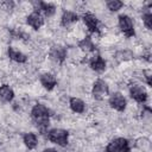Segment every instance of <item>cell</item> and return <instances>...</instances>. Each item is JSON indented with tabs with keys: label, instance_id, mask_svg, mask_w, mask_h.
I'll use <instances>...</instances> for the list:
<instances>
[{
	"label": "cell",
	"instance_id": "6da1fadb",
	"mask_svg": "<svg viewBox=\"0 0 152 152\" xmlns=\"http://www.w3.org/2000/svg\"><path fill=\"white\" fill-rule=\"evenodd\" d=\"M32 119L37 124L40 131H45L49 126V110L43 104H36L32 108Z\"/></svg>",
	"mask_w": 152,
	"mask_h": 152
},
{
	"label": "cell",
	"instance_id": "7a4b0ae2",
	"mask_svg": "<svg viewBox=\"0 0 152 152\" xmlns=\"http://www.w3.org/2000/svg\"><path fill=\"white\" fill-rule=\"evenodd\" d=\"M129 144L124 138L114 139L106 147V152H129Z\"/></svg>",
	"mask_w": 152,
	"mask_h": 152
},
{
	"label": "cell",
	"instance_id": "3957f363",
	"mask_svg": "<svg viewBox=\"0 0 152 152\" xmlns=\"http://www.w3.org/2000/svg\"><path fill=\"white\" fill-rule=\"evenodd\" d=\"M49 140L58 144L61 146H65L68 144V132L64 129H51L49 132Z\"/></svg>",
	"mask_w": 152,
	"mask_h": 152
},
{
	"label": "cell",
	"instance_id": "277c9868",
	"mask_svg": "<svg viewBox=\"0 0 152 152\" xmlns=\"http://www.w3.org/2000/svg\"><path fill=\"white\" fill-rule=\"evenodd\" d=\"M119 26L121 28V31L125 33L126 37H132L134 36V28H133V23L132 19L126 15V14H121L119 17Z\"/></svg>",
	"mask_w": 152,
	"mask_h": 152
},
{
	"label": "cell",
	"instance_id": "5b68a950",
	"mask_svg": "<svg viewBox=\"0 0 152 152\" xmlns=\"http://www.w3.org/2000/svg\"><path fill=\"white\" fill-rule=\"evenodd\" d=\"M93 95L96 100H103L108 95V87L102 80H97L93 87Z\"/></svg>",
	"mask_w": 152,
	"mask_h": 152
},
{
	"label": "cell",
	"instance_id": "8992f818",
	"mask_svg": "<svg viewBox=\"0 0 152 152\" xmlns=\"http://www.w3.org/2000/svg\"><path fill=\"white\" fill-rule=\"evenodd\" d=\"M131 97L133 100H135L137 102H139V103H144L147 100V93L141 86L134 84L131 88Z\"/></svg>",
	"mask_w": 152,
	"mask_h": 152
},
{
	"label": "cell",
	"instance_id": "52a82bcc",
	"mask_svg": "<svg viewBox=\"0 0 152 152\" xmlns=\"http://www.w3.org/2000/svg\"><path fill=\"white\" fill-rule=\"evenodd\" d=\"M109 104H110L114 109H116V110H119V112H122V110L126 108V100H125V97H124L120 93H115V94H113V95L110 96V99H109Z\"/></svg>",
	"mask_w": 152,
	"mask_h": 152
},
{
	"label": "cell",
	"instance_id": "ba28073f",
	"mask_svg": "<svg viewBox=\"0 0 152 152\" xmlns=\"http://www.w3.org/2000/svg\"><path fill=\"white\" fill-rule=\"evenodd\" d=\"M83 21L86 24V26L88 27V30L91 33H96L99 32V21L96 19V17L91 13H86L83 15Z\"/></svg>",
	"mask_w": 152,
	"mask_h": 152
},
{
	"label": "cell",
	"instance_id": "9c48e42d",
	"mask_svg": "<svg viewBox=\"0 0 152 152\" xmlns=\"http://www.w3.org/2000/svg\"><path fill=\"white\" fill-rule=\"evenodd\" d=\"M50 57H51L55 62L62 63V62L65 59V57H66V51H65V49L62 48V46H53V48L51 49Z\"/></svg>",
	"mask_w": 152,
	"mask_h": 152
},
{
	"label": "cell",
	"instance_id": "30bf717a",
	"mask_svg": "<svg viewBox=\"0 0 152 152\" xmlns=\"http://www.w3.org/2000/svg\"><path fill=\"white\" fill-rule=\"evenodd\" d=\"M27 24L30 26H32L33 28L38 30L43 24H44V19L43 17L39 14V12H33L27 17Z\"/></svg>",
	"mask_w": 152,
	"mask_h": 152
},
{
	"label": "cell",
	"instance_id": "8fae6325",
	"mask_svg": "<svg viewBox=\"0 0 152 152\" xmlns=\"http://www.w3.org/2000/svg\"><path fill=\"white\" fill-rule=\"evenodd\" d=\"M90 66L95 71H103L106 69V62L101 56L96 55L90 59Z\"/></svg>",
	"mask_w": 152,
	"mask_h": 152
},
{
	"label": "cell",
	"instance_id": "7c38bea8",
	"mask_svg": "<svg viewBox=\"0 0 152 152\" xmlns=\"http://www.w3.org/2000/svg\"><path fill=\"white\" fill-rule=\"evenodd\" d=\"M40 82H42L43 87L46 88L48 90H51V89L56 86V83H57L55 76L51 75V74H44V75H42V77H40Z\"/></svg>",
	"mask_w": 152,
	"mask_h": 152
},
{
	"label": "cell",
	"instance_id": "4fadbf2b",
	"mask_svg": "<svg viewBox=\"0 0 152 152\" xmlns=\"http://www.w3.org/2000/svg\"><path fill=\"white\" fill-rule=\"evenodd\" d=\"M77 19H78V17H77L76 13H74L71 11H66L62 15V25L63 26H70L71 24L76 23Z\"/></svg>",
	"mask_w": 152,
	"mask_h": 152
},
{
	"label": "cell",
	"instance_id": "5bb4252c",
	"mask_svg": "<svg viewBox=\"0 0 152 152\" xmlns=\"http://www.w3.org/2000/svg\"><path fill=\"white\" fill-rule=\"evenodd\" d=\"M13 90L7 86V84H4L0 87V99L5 102H10L13 100Z\"/></svg>",
	"mask_w": 152,
	"mask_h": 152
},
{
	"label": "cell",
	"instance_id": "9a60e30c",
	"mask_svg": "<svg viewBox=\"0 0 152 152\" xmlns=\"http://www.w3.org/2000/svg\"><path fill=\"white\" fill-rule=\"evenodd\" d=\"M8 56H10L11 59H13V61H15V62H18V63H24V62H26V56H25L23 52L18 51V50H15V49H13V48H8Z\"/></svg>",
	"mask_w": 152,
	"mask_h": 152
},
{
	"label": "cell",
	"instance_id": "2e32d148",
	"mask_svg": "<svg viewBox=\"0 0 152 152\" xmlns=\"http://www.w3.org/2000/svg\"><path fill=\"white\" fill-rule=\"evenodd\" d=\"M70 107L75 113H83L84 110V102L77 97L70 99Z\"/></svg>",
	"mask_w": 152,
	"mask_h": 152
},
{
	"label": "cell",
	"instance_id": "e0dca14e",
	"mask_svg": "<svg viewBox=\"0 0 152 152\" xmlns=\"http://www.w3.org/2000/svg\"><path fill=\"white\" fill-rule=\"evenodd\" d=\"M38 8L42 10L44 12V14L48 17H51L56 11L55 6L52 4H48V2H38Z\"/></svg>",
	"mask_w": 152,
	"mask_h": 152
},
{
	"label": "cell",
	"instance_id": "ac0fdd59",
	"mask_svg": "<svg viewBox=\"0 0 152 152\" xmlns=\"http://www.w3.org/2000/svg\"><path fill=\"white\" fill-rule=\"evenodd\" d=\"M24 142L28 148H34L37 146V137L33 133H26L24 135Z\"/></svg>",
	"mask_w": 152,
	"mask_h": 152
},
{
	"label": "cell",
	"instance_id": "d6986e66",
	"mask_svg": "<svg viewBox=\"0 0 152 152\" xmlns=\"http://www.w3.org/2000/svg\"><path fill=\"white\" fill-rule=\"evenodd\" d=\"M78 45H80V48H81L82 50H84V51H93V50L95 49V45H94L93 40L90 39V37H86L84 39H82Z\"/></svg>",
	"mask_w": 152,
	"mask_h": 152
},
{
	"label": "cell",
	"instance_id": "ffe728a7",
	"mask_svg": "<svg viewBox=\"0 0 152 152\" xmlns=\"http://www.w3.org/2000/svg\"><path fill=\"white\" fill-rule=\"evenodd\" d=\"M142 21H144L145 26H146L148 30L152 28V14H151L150 11H147V12L144 13V15H142Z\"/></svg>",
	"mask_w": 152,
	"mask_h": 152
},
{
	"label": "cell",
	"instance_id": "44dd1931",
	"mask_svg": "<svg viewBox=\"0 0 152 152\" xmlns=\"http://www.w3.org/2000/svg\"><path fill=\"white\" fill-rule=\"evenodd\" d=\"M122 2L121 1H118V0H112V1H108L107 2V7L110 10V11H118L122 7Z\"/></svg>",
	"mask_w": 152,
	"mask_h": 152
},
{
	"label": "cell",
	"instance_id": "7402d4cb",
	"mask_svg": "<svg viewBox=\"0 0 152 152\" xmlns=\"http://www.w3.org/2000/svg\"><path fill=\"white\" fill-rule=\"evenodd\" d=\"M144 75H145L147 86H151V84H152V83H151V71H150V70H146V71H144Z\"/></svg>",
	"mask_w": 152,
	"mask_h": 152
},
{
	"label": "cell",
	"instance_id": "603a6c76",
	"mask_svg": "<svg viewBox=\"0 0 152 152\" xmlns=\"http://www.w3.org/2000/svg\"><path fill=\"white\" fill-rule=\"evenodd\" d=\"M44 152H57V151L53 148H46V150H44Z\"/></svg>",
	"mask_w": 152,
	"mask_h": 152
}]
</instances>
